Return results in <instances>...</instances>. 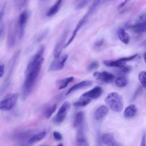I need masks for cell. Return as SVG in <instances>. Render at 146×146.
Segmentation results:
<instances>
[{
    "label": "cell",
    "mask_w": 146,
    "mask_h": 146,
    "mask_svg": "<svg viewBox=\"0 0 146 146\" xmlns=\"http://www.w3.org/2000/svg\"><path fill=\"white\" fill-rule=\"evenodd\" d=\"M42 65L39 66L25 74V79L22 87V98L25 99L33 88L39 75Z\"/></svg>",
    "instance_id": "1"
},
{
    "label": "cell",
    "mask_w": 146,
    "mask_h": 146,
    "mask_svg": "<svg viewBox=\"0 0 146 146\" xmlns=\"http://www.w3.org/2000/svg\"><path fill=\"white\" fill-rule=\"evenodd\" d=\"M107 106L113 111L120 112L123 107V102L121 96L116 92L110 93L105 99Z\"/></svg>",
    "instance_id": "2"
},
{
    "label": "cell",
    "mask_w": 146,
    "mask_h": 146,
    "mask_svg": "<svg viewBox=\"0 0 146 146\" xmlns=\"http://www.w3.org/2000/svg\"><path fill=\"white\" fill-rule=\"evenodd\" d=\"M44 51V46L42 45L35 54L31 58L30 62H29L27 67L25 70V74L28 73L30 71L33 70L35 68L39 66L42 65L44 62V58H43V55Z\"/></svg>",
    "instance_id": "3"
},
{
    "label": "cell",
    "mask_w": 146,
    "mask_h": 146,
    "mask_svg": "<svg viewBox=\"0 0 146 146\" xmlns=\"http://www.w3.org/2000/svg\"><path fill=\"white\" fill-rule=\"evenodd\" d=\"M18 25L17 24V22L14 19L11 20L9 24L7 37V44L9 48L13 47L16 43V36L18 30Z\"/></svg>",
    "instance_id": "4"
},
{
    "label": "cell",
    "mask_w": 146,
    "mask_h": 146,
    "mask_svg": "<svg viewBox=\"0 0 146 146\" xmlns=\"http://www.w3.org/2000/svg\"><path fill=\"white\" fill-rule=\"evenodd\" d=\"M18 98V94H10L0 101V110L9 111L16 104Z\"/></svg>",
    "instance_id": "5"
},
{
    "label": "cell",
    "mask_w": 146,
    "mask_h": 146,
    "mask_svg": "<svg viewBox=\"0 0 146 146\" xmlns=\"http://www.w3.org/2000/svg\"><path fill=\"white\" fill-rule=\"evenodd\" d=\"M138 55L137 54L131 55L129 56L123 57L116 60H104L103 63L108 66V67H117L121 68L126 65V62L135 59Z\"/></svg>",
    "instance_id": "6"
},
{
    "label": "cell",
    "mask_w": 146,
    "mask_h": 146,
    "mask_svg": "<svg viewBox=\"0 0 146 146\" xmlns=\"http://www.w3.org/2000/svg\"><path fill=\"white\" fill-rule=\"evenodd\" d=\"M70 108V104L68 102H64L58 110V111L53 119V122L55 124H59L66 117Z\"/></svg>",
    "instance_id": "7"
},
{
    "label": "cell",
    "mask_w": 146,
    "mask_h": 146,
    "mask_svg": "<svg viewBox=\"0 0 146 146\" xmlns=\"http://www.w3.org/2000/svg\"><path fill=\"white\" fill-rule=\"evenodd\" d=\"M68 34V30H66L64 32H63L62 35L58 38L54 50V56L55 58H59L60 56L62 51L63 48L65 47V42Z\"/></svg>",
    "instance_id": "8"
},
{
    "label": "cell",
    "mask_w": 146,
    "mask_h": 146,
    "mask_svg": "<svg viewBox=\"0 0 146 146\" xmlns=\"http://www.w3.org/2000/svg\"><path fill=\"white\" fill-rule=\"evenodd\" d=\"M68 59V55L64 54L62 56H60L59 58H55L51 63L48 71H56L62 70L65 65V63Z\"/></svg>",
    "instance_id": "9"
},
{
    "label": "cell",
    "mask_w": 146,
    "mask_h": 146,
    "mask_svg": "<svg viewBox=\"0 0 146 146\" xmlns=\"http://www.w3.org/2000/svg\"><path fill=\"white\" fill-rule=\"evenodd\" d=\"M94 76L96 78V82L99 84L109 83L112 82L114 79V75L107 71L98 72L95 71L94 73Z\"/></svg>",
    "instance_id": "10"
},
{
    "label": "cell",
    "mask_w": 146,
    "mask_h": 146,
    "mask_svg": "<svg viewBox=\"0 0 146 146\" xmlns=\"http://www.w3.org/2000/svg\"><path fill=\"white\" fill-rule=\"evenodd\" d=\"M30 13L27 10L23 11L19 16L18 19V27H19V37L21 39L25 33V29L26 24L29 19Z\"/></svg>",
    "instance_id": "11"
},
{
    "label": "cell",
    "mask_w": 146,
    "mask_h": 146,
    "mask_svg": "<svg viewBox=\"0 0 146 146\" xmlns=\"http://www.w3.org/2000/svg\"><path fill=\"white\" fill-rule=\"evenodd\" d=\"M103 93V90L100 86H95L92 89L84 92L80 98H87L91 100L96 99L99 98Z\"/></svg>",
    "instance_id": "12"
},
{
    "label": "cell",
    "mask_w": 146,
    "mask_h": 146,
    "mask_svg": "<svg viewBox=\"0 0 146 146\" xmlns=\"http://www.w3.org/2000/svg\"><path fill=\"white\" fill-rule=\"evenodd\" d=\"M84 123V113L80 111L76 113L74 120V126L78 130L81 131L83 130V125Z\"/></svg>",
    "instance_id": "13"
},
{
    "label": "cell",
    "mask_w": 146,
    "mask_h": 146,
    "mask_svg": "<svg viewBox=\"0 0 146 146\" xmlns=\"http://www.w3.org/2000/svg\"><path fill=\"white\" fill-rule=\"evenodd\" d=\"M92 82L91 80H83L75 84H74V86H72L70 88L68 89V90L67 92L66 95H68L77 90H81L83 88H87L88 87H90L92 85Z\"/></svg>",
    "instance_id": "14"
},
{
    "label": "cell",
    "mask_w": 146,
    "mask_h": 146,
    "mask_svg": "<svg viewBox=\"0 0 146 146\" xmlns=\"http://www.w3.org/2000/svg\"><path fill=\"white\" fill-rule=\"evenodd\" d=\"M128 29L136 33H143L146 32V20L129 25Z\"/></svg>",
    "instance_id": "15"
},
{
    "label": "cell",
    "mask_w": 146,
    "mask_h": 146,
    "mask_svg": "<svg viewBox=\"0 0 146 146\" xmlns=\"http://www.w3.org/2000/svg\"><path fill=\"white\" fill-rule=\"evenodd\" d=\"M102 143L106 146H122L117 143L113 136L111 133H105L101 138Z\"/></svg>",
    "instance_id": "16"
},
{
    "label": "cell",
    "mask_w": 146,
    "mask_h": 146,
    "mask_svg": "<svg viewBox=\"0 0 146 146\" xmlns=\"http://www.w3.org/2000/svg\"><path fill=\"white\" fill-rule=\"evenodd\" d=\"M108 112V108L107 106L102 105L99 106L95 112L94 117L96 120H100L103 119Z\"/></svg>",
    "instance_id": "17"
},
{
    "label": "cell",
    "mask_w": 146,
    "mask_h": 146,
    "mask_svg": "<svg viewBox=\"0 0 146 146\" xmlns=\"http://www.w3.org/2000/svg\"><path fill=\"white\" fill-rule=\"evenodd\" d=\"M137 109L136 106L133 104H131L125 108L124 112V117L126 119L132 118L136 115V114L137 113Z\"/></svg>",
    "instance_id": "18"
},
{
    "label": "cell",
    "mask_w": 146,
    "mask_h": 146,
    "mask_svg": "<svg viewBox=\"0 0 146 146\" xmlns=\"http://www.w3.org/2000/svg\"><path fill=\"white\" fill-rule=\"evenodd\" d=\"M117 34L119 39L125 44H128L129 42V36L125 30L121 27H119L117 30Z\"/></svg>",
    "instance_id": "19"
},
{
    "label": "cell",
    "mask_w": 146,
    "mask_h": 146,
    "mask_svg": "<svg viewBox=\"0 0 146 146\" xmlns=\"http://www.w3.org/2000/svg\"><path fill=\"white\" fill-rule=\"evenodd\" d=\"M63 0H56L55 3L49 9L46 13L47 17H52L56 14L59 10Z\"/></svg>",
    "instance_id": "20"
},
{
    "label": "cell",
    "mask_w": 146,
    "mask_h": 146,
    "mask_svg": "<svg viewBox=\"0 0 146 146\" xmlns=\"http://www.w3.org/2000/svg\"><path fill=\"white\" fill-rule=\"evenodd\" d=\"M76 143V146H90L88 141L84 136L83 131H78Z\"/></svg>",
    "instance_id": "21"
},
{
    "label": "cell",
    "mask_w": 146,
    "mask_h": 146,
    "mask_svg": "<svg viewBox=\"0 0 146 146\" xmlns=\"http://www.w3.org/2000/svg\"><path fill=\"white\" fill-rule=\"evenodd\" d=\"M46 135V132L45 131H42L39 133H38L33 136H32L28 140L29 144H33L42 140Z\"/></svg>",
    "instance_id": "22"
},
{
    "label": "cell",
    "mask_w": 146,
    "mask_h": 146,
    "mask_svg": "<svg viewBox=\"0 0 146 146\" xmlns=\"http://www.w3.org/2000/svg\"><path fill=\"white\" fill-rule=\"evenodd\" d=\"M73 80H74V77L70 76V77H67L64 79H63L57 81L56 83H57V86H58V89L62 90V89L66 88L68 86V83L71 82Z\"/></svg>",
    "instance_id": "23"
},
{
    "label": "cell",
    "mask_w": 146,
    "mask_h": 146,
    "mask_svg": "<svg viewBox=\"0 0 146 146\" xmlns=\"http://www.w3.org/2000/svg\"><path fill=\"white\" fill-rule=\"evenodd\" d=\"M56 108V104L49 106L46 108L44 111H43V116L46 119L50 118L52 114L55 112Z\"/></svg>",
    "instance_id": "24"
},
{
    "label": "cell",
    "mask_w": 146,
    "mask_h": 146,
    "mask_svg": "<svg viewBox=\"0 0 146 146\" xmlns=\"http://www.w3.org/2000/svg\"><path fill=\"white\" fill-rule=\"evenodd\" d=\"M115 83L117 87L122 88L125 87L127 84L128 79L124 76H120L115 79Z\"/></svg>",
    "instance_id": "25"
},
{
    "label": "cell",
    "mask_w": 146,
    "mask_h": 146,
    "mask_svg": "<svg viewBox=\"0 0 146 146\" xmlns=\"http://www.w3.org/2000/svg\"><path fill=\"white\" fill-rule=\"evenodd\" d=\"M91 100L87 98H80L79 100L75 102L74 106L78 107H82L87 106L91 102Z\"/></svg>",
    "instance_id": "26"
},
{
    "label": "cell",
    "mask_w": 146,
    "mask_h": 146,
    "mask_svg": "<svg viewBox=\"0 0 146 146\" xmlns=\"http://www.w3.org/2000/svg\"><path fill=\"white\" fill-rule=\"evenodd\" d=\"M139 80L141 84L146 88V71H141L139 74Z\"/></svg>",
    "instance_id": "27"
},
{
    "label": "cell",
    "mask_w": 146,
    "mask_h": 146,
    "mask_svg": "<svg viewBox=\"0 0 146 146\" xmlns=\"http://www.w3.org/2000/svg\"><path fill=\"white\" fill-rule=\"evenodd\" d=\"M89 0H78L75 5L76 9H81L84 7L88 2Z\"/></svg>",
    "instance_id": "28"
},
{
    "label": "cell",
    "mask_w": 146,
    "mask_h": 146,
    "mask_svg": "<svg viewBox=\"0 0 146 146\" xmlns=\"http://www.w3.org/2000/svg\"><path fill=\"white\" fill-rule=\"evenodd\" d=\"M99 63L97 61H94L89 64V66L87 67V70L88 71H92L95 70L99 67Z\"/></svg>",
    "instance_id": "29"
},
{
    "label": "cell",
    "mask_w": 146,
    "mask_h": 146,
    "mask_svg": "<svg viewBox=\"0 0 146 146\" xmlns=\"http://www.w3.org/2000/svg\"><path fill=\"white\" fill-rule=\"evenodd\" d=\"M48 33V30L47 29H46V30H43V31L42 33H40L39 34V35H38V38H37V41H38V42H40L41 40H42L43 39H44L46 37V36H47Z\"/></svg>",
    "instance_id": "30"
},
{
    "label": "cell",
    "mask_w": 146,
    "mask_h": 146,
    "mask_svg": "<svg viewBox=\"0 0 146 146\" xmlns=\"http://www.w3.org/2000/svg\"><path fill=\"white\" fill-rule=\"evenodd\" d=\"M131 70H132V67L130 66H126L125 65L123 67L120 68L121 72L122 74H124L129 73L131 71Z\"/></svg>",
    "instance_id": "31"
},
{
    "label": "cell",
    "mask_w": 146,
    "mask_h": 146,
    "mask_svg": "<svg viewBox=\"0 0 146 146\" xmlns=\"http://www.w3.org/2000/svg\"><path fill=\"white\" fill-rule=\"evenodd\" d=\"M52 135L54 139H55L57 141H60L62 139V135L58 131H54L52 133Z\"/></svg>",
    "instance_id": "32"
},
{
    "label": "cell",
    "mask_w": 146,
    "mask_h": 146,
    "mask_svg": "<svg viewBox=\"0 0 146 146\" xmlns=\"http://www.w3.org/2000/svg\"><path fill=\"white\" fill-rule=\"evenodd\" d=\"M140 146H146V132H145L142 136Z\"/></svg>",
    "instance_id": "33"
},
{
    "label": "cell",
    "mask_w": 146,
    "mask_h": 146,
    "mask_svg": "<svg viewBox=\"0 0 146 146\" xmlns=\"http://www.w3.org/2000/svg\"><path fill=\"white\" fill-rule=\"evenodd\" d=\"M5 33V25L3 22H1L0 24V39L2 38Z\"/></svg>",
    "instance_id": "34"
},
{
    "label": "cell",
    "mask_w": 146,
    "mask_h": 146,
    "mask_svg": "<svg viewBox=\"0 0 146 146\" xmlns=\"http://www.w3.org/2000/svg\"><path fill=\"white\" fill-rule=\"evenodd\" d=\"M5 73V66L3 64H0V78H1Z\"/></svg>",
    "instance_id": "35"
},
{
    "label": "cell",
    "mask_w": 146,
    "mask_h": 146,
    "mask_svg": "<svg viewBox=\"0 0 146 146\" xmlns=\"http://www.w3.org/2000/svg\"><path fill=\"white\" fill-rule=\"evenodd\" d=\"M131 0H124V1L123 2H121L120 5H119V6H118V8H121V7H123L127 3H128L129 1H130Z\"/></svg>",
    "instance_id": "36"
},
{
    "label": "cell",
    "mask_w": 146,
    "mask_h": 146,
    "mask_svg": "<svg viewBox=\"0 0 146 146\" xmlns=\"http://www.w3.org/2000/svg\"><path fill=\"white\" fill-rule=\"evenodd\" d=\"M103 40H99V41H98L96 43H95V46L96 47H100V46H101L102 44H103Z\"/></svg>",
    "instance_id": "37"
},
{
    "label": "cell",
    "mask_w": 146,
    "mask_h": 146,
    "mask_svg": "<svg viewBox=\"0 0 146 146\" xmlns=\"http://www.w3.org/2000/svg\"><path fill=\"white\" fill-rule=\"evenodd\" d=\"M3 13H4V9H3L0 11V22H1V20L2 18L3 17Z\"/></svg>",
    "instance_id": "38"
},
{
    "label": "cell",
    "mask_w": 146,
    "mask_h": 146,
    "mask_svg": "<svg viewBox=\"0 0 146 146\" xmlns=\"http://www.w3.org/2000/svg\"><path fill=\"white\" fill-rule=\"evenodd\" d=\"M143 58H144V62H145V63H146V52L144 53V55H143Z\"/></svg>",
    "instance_id": "39"
},
{
    "label": "cell",
    "mask_w": 146,
    "mask_h": 146,
    "mask_svg": "<svg viewBox=\"0 0 146 146\" xmlns=\"http://www.w3.org/2000/svg\"><path fill=\"white\" fill-rule=\"evenodd\" d=\"M19 146H27V145H26V144H22L19 145Z\"/></svg>",
    "instance_id": "40"
},
{
    "label": "cell",
    "mask_w": 146,
    "mask_h": 146,
    "mask_svg": "<svg viewBox=\"0 0 146 146\" xmlns=\"http://www.w3.org/2000/svg\"><path fill=\"white\" fill-rule=\"evenodd\" d=\"M57 146H63V145L62 144H58Z\"/></svg>",
    "instance_id": "41"
},
{
    "label": "cell",
    "mask_w": 146,
    "mask_h": 146,
    "mask_svg": "<svg viewBox=\"0 0 146 146\" xmlns=\"http://www.w3.org/2000/svg\"><path fill=\"white\" fill-rule=\"evenodd\" d=\"M145 43H146V42H145Z\"/></svg>",
    "instance_id": "42"
}]
</instances>
